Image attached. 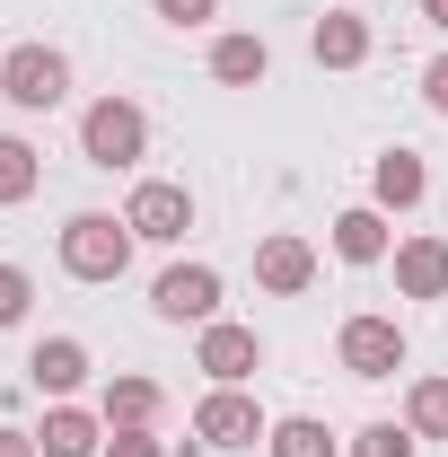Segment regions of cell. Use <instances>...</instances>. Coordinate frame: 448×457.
<instances>
[{"instance_id":"cell-1","label":"cell","mask_w":448,"mask_h":457,"mask_svg":"<svg viewBox=\"0 0 448 457\" xmlns=\"http://www.w3.org/2000/svg\"><path fill=\"white\" fill-rule=\"evenodd\" d=\"M132 246H141V237H132V220H114V212H71V220H62V273H71V282H123V273H132Z\"/></svg>"},{"instance_id":"cell-2","label":"cell","mask_w":448,"mask_h":457,"mask_svg":"<svg viewBox=\"0 0 448 457\" xmlns=\"http://www.w3.org/2000/svg\"><path fill=\"white\" fill-rule=\"evenodd\" d=\"M79 159L88 168H141L150 159V114L132 106V97H97V106L79 114Z\"/></svg>"},{"instance_id":"cell-3","label":"cell","mask_w":448,"mask_h":457,"mask_svg":"<svg viewBox=\"0 0 448 457\" xmlns=\"http://www.w3.org/2000/svg\"><path fill=\"white\" fill-rule=\"evenodd\" d=\"M0 97H9L18 114H54L62 97H71L62 45H9V54H0Z\"/></svg>"},{"instance_id":"cell-4","label":"cell","mask_w":448,"mask_h":457,"mask_svg":"<svg viewBox=\"0 0 448 457\" xmlns=\"http://www.w3.org/2000/svg\"><path fill=\"white\" fill-rule=\"evenodd\" d=\"M194 370H203L212 387H246V378L264 370V335L237 326V317H212V326H194Z\"/></svg>"},{"instance_id":"cell-5","label":"cell","mask_w":448,"mask_h":457,"mask_svg":"<svg viewBox=\"0 0 448 457\" xmlns=\"http://www.w3.org/2000/svg\"><path fill=\"white\" fill-rule=\"evenodd\" d=\"M194 440L203 449H255V440H273V413L246 396V387H212V396L194 404Z\"/></svg>"},{"instance_id":"cell-6","label":"cell","mask_w":448,"mask_h":457,"mask_svg":"<svg viewBox=\"0 0 448 457\" xmlns=\"http://www.w3.org/2000/svg\"><path fill=\"white\" fill-rule=\"evenodd\" d=\"M123 220H132L141 246H176V237L194 228V194H185L176 176H141V185H132V203H123Z\"/></svg>"},{"instance_id":"cell-7","label":"cell","mask_w":448,"mask_h":457,"mask_svg":"<svg viewBox=\"0 0 448 457\" xmlns=\"http://www.w3.org/2000/svg\"><path fill=\"white\" fill-rule=\"evenodd\" d=\"M150 317L159 326H212L220 317V273L212 264H168L150 282Z\"/></svg>"},{"instance_id":"cell-8","label":"cell","mask_w":448,"mask_h":457,"mask_svg":"<svg viewBox=\"0 0 448 457\" xmlns=\"http://www.w3.org/2000/svg\"><path fill=\"white\" fill-rule=\"evenodd\" d=\"M335 361L352 378H395V370H404V326H395V317H343Z\"/></svg>"},{"instance_id":"cell-9","label":"cell","mask_w":448,"mask_h":457,"mask_svg":"<svg viewBox=\"0 0 448 457\" xmlns=\"http://www.w3.org/2000/svg\"><path fill=\"white\" fill-rule=\"evenodd\" d=\"M27 387L54 396V404H71L79 387H88V343L79 335H45L36 352H27Z\"/></svg>"},{"instance_id":"cell-10","label":"cell","mask_w":448,"mask_h":457,"mask_svg":"<svg viewBox=\"0 0 448 457\" xmlns=\"http://www.w3.org/2000/svg\"><path fill=\"white\" fill-rule=\"evenodd\" d=\"M255 282L273 290V299H299V290L317 282V246H308L299 228H273V237L255 246Z\"/></svg>"},{"instance_id":"cell-11","label":"cell","mask_w":448,"mask_h":457,"mask_svg":"<svg viewBox=\"0 0 448 457\" xmlns=\"http://www.w3.org/2000/svg\"><path fill=\"white\" fill-rule=\"evenodd\" d=\"M422 194H431L422 150H404V141H395V150H378V159H369V203H378V212H413Z\"/></svg>"},{"instance_id":"cell-12","label":"cell","mask_w":448,"mask_h":457,"mask_svg":"<svg viewBox=\"0 0 448 457\" xmlns=\"http://www.w3.org/2000/svg\"><path fill=\"white\" fill-rule=\"evenodd\" d=\"M36 449H45V457H97V449H106V413H88V404H45Z\"/></svg>"},{"instance_id":"cell-13","label":"cell","mask_w":448,"mask_h":457,"mask_svg":"<svg viewBox=\"0 0 448 457\" xmlns=\"http://www.w3.org/2000/svg\"><path fill=\"white\" fill-rule=\"evenodd\" d=\"M97 413H106V431H159V413H168V387L159 378H106V396H97Z\"/></svg>"},{"instance_id":"cell-14","label":"cell","mask_w":448,"mask_h":457,"mask_svg":"<svg viewBox=\"0 0 448 457\" xmlns=\"http://www.w3.org/2000/svg\"><path fill=\"white\" fill-rule=\"evenodd\" d=\"M308 54H317V71H361V62H369V18L326 9V18L308 27Z\"/></svg>"},{"instance_id":"cell-15","label":"cell","mask_w":448,"mask_h":457,"mask_svg":"<svg viewBox=\"0 0 448 457\" xmlns=\"http://www.w3.org/2000/svg\"><path fill=\"white\" fill-rule=\"evenodd\" d=\"M335 255H343V264H387V255H395L387 212H378V203H352V212H335Z\"/></svg>"},{"instance_id":"cell-16","label":"cell","mask_w":448,"mask_h":457,"mask_svg":"<svg viewBox=\"0 0 448 457\" xmlns=\"http://www.w3.org/2000/svg\"><path fill=\"white\" fill-rule=\"evenodd\" d=\"M395 290L404 299H448V237H404L395 246Z\"/></svg>"},{"instance_id":"cell-17","label":"cell","mask_w":448,"mask_h":457,"mask_svg":"<svg viewBox=\"0 0 448 457\" xmlns=\"http://www.w3.org/2000/svg\"><path fill=\"white\" fill-rule=\"evenodd\" d=\"M264 71H273V45H264V36H220V45H212V79H220V88H255Z\"/></svg>"},{"instance_id":"cell-18","label":"cell","mask_w":448,"mask_h":457,"mask_svg":"<svg viewBox=\"0 0 448 457\" xmlns=\"http://www.w3.org/2000/svg\"><path fill=\"white\" fill-rule=\"evenodd\" d=\"M36 185H45V159L18 141V132H0V212H18V203H36Z\"/></svg>"},{"instance_id":"cell-19","label":"cell","mask_w":448,"mask_h":457,"mask_svg":"<svg viewBox=\"0 0 448 457\" xmlns=\"http://www.w3.org/2000/svg\"><path fill=\"white\" fill-rule=\"evenodd\" d=\"M404 422H413V440H448V370L404 387Z\"/></svg>"},{"instance_id":"cell-20","label":"cell","mask_w":448,"mask_h":457,"mask_svg":"<svg viewBox=\"0 0 448 457\" xmlns=\"http://www.w3.org/2000/svg\"><path fill=\"white\" fill-rule=\"evenodd\" d=\"M273 457H343V449H335V431H326L317 413H281L273 422Z\"/></svg>"},{"instance_id":"cell-21","label":"cell","mask_w":448,"mask_h":457,"mask_svg":"<svg viewBox=\"0 0 448 457\" xmlns=\"http://www.w3.org/2000/svg\"><path fill=\"white\" fill-rule=\"evenodd\" d=\"M413 422H369V431H352V457H413Z\"/></svg>"},{"instance_id":"cell-22","label":"cell","mask_w":448,"mask_h":457,"mask_svg":"<svg viewBox=\"0 0 448 457\" xmlns=\"http://www.w3.org/2000/svg\"><path fill=\"white\" fill-rule=\"evenodd\" d=\"M27 299H36V282L18 264H0V326H27Z\"/></svg>"},{"instance_id":"cell-23","label":"cell","mask_w":448,"mask_h":457,"mask_svg":"<svg viewBox=\"0 0 448 457\" xmlns=\"http://www.w3.org/2000/svg\"><path fill=\"white\" fill-rule=\"evenodd\" d=\"M150 9H159L168 27H212V18H220V0H150Z\"/></svg>"},{"instance_id":"cell-24","label":"cell","mask_w":448,"mask_h":457,"mask_svg":"<svg viewBox=\"0 0 448 457\" xmlns=\"http://www.w3.org/2000/svg\"><path fill=\"white\" fill-rule=\"evenodd\" d=\"M97 457H168V449H159L150 431H106V449H97Z\"/></svg>"},{"instance_id":"cell-25","label":"cell","mask_w":448,"mask_h":457,"mask_svg":"<svg viewBox=\"0 0 448 457\" xmlns=\"http://www.w3.org/2000/svg\"><path fill=\"white\" fill-rule=\"evenodd\" d=\"M422 106H431V114H448V54L422 71Z\"/></svg>"},{"instance_id":"cell-26","label":"cell","mask_w":448,"mask_h":457,"mask_svg":"<svg viewBox=\"0 0 448 457\" xmlns=\"http://www.w3.org/2000/svg\"><path fill=\"white\" fill-rule=\"evenodd\" d=\"M0 457H45V449H36V431H18V422H0Z\"/></svg>"},{"instance_id":"cell-27","label":"cell","mask_w":448,"mask_h":457,"mask_svg":"<svg viewBox=\"0 0 448 457\" xmlns=\"http://www.w3.org/2000/svg\"><path fill=\"white\" fill-rule=\"evenodd\" d=\"M422 18H431V27H440V36H448V0H422Z\"/></svg>"}]
</instances>
